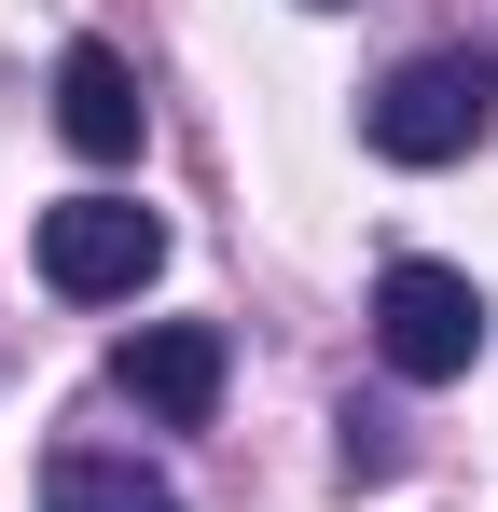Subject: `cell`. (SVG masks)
I'll list each match as a JSON object with an SVG mask.
<instances>
[{
  "label": "cell",
  "mask_w": 498,
  "mask_h": 512,
  "mask_svg": "<svg viewBox=\"0 0 498 512\" xmlns=\"http://www.w3.org/2000/svg\"><path fill=\"white\" fill-rule=\"evenodd\" d=\"M360 125H374L388 167H457V153H485V125H498V70L471 42H429V56H402V70L374 84Z\"/></svg>",
  "instance_id": "obj_1"
},
{
  "label": "cell",
  "mask_w": 498,
  "mask_h": 512,
  "mask_svg": "<svg viewBox=\"0 0 498 512\" xmlns=\"http://www.w3.org/2000/svg\"><path fill=\"white\" fill-rule=\"evenodd\" d=\"M374 360H388L402 388H457V374L485 360V291H471L457 263H388V277H374Z\"/></svg>",
  "instance_id": "obj_2"
},
{
  "label": "cell",
  "mask_w": 498,
  "mask_h": 512,
  "mask_svg": "<svg viewBox=\"0 0 498 512\" xmlns=\"http://www.w3.org/2000/svg\"><path fill=\"white\" fill-rule=\"evenodd\" d=\"M153 263H166V222L125 208V194H70V208H42V277H56L70 305H139Z\"/></svg>",
  "instance_id": "obj_3"
},
{
  "label": "cell",
  "mask_w": 498,
  "mask_h": 512,
  "mask_svg": "<svg viewBox=\"0 0 498 512\" xmlns=\"http://www.w3.org/2000/svg\"><path fill=\"white\" fill-rule=\"evenodd\" d=\"M125 402L139 416H166V429H208L222 416V319H153V333H125Z\"/></svg>",
  "instance_id": "obj_4"
},
{
  "label": "cell",
  "mask_w": 498,
  "mask_h": 512,
  "mask_svg": "<svg viewBox=\"0 0 498 512\" xmlns=\"http://www.w3.org/2000/svg\"><path fill=\"white\" fill-rule=\"evenodd\" d=\"M56 139H70L83 167H125V153H139V70H125L111 42H70V56H56Z\"/></svg>",
  "instance_id": "obj_5"
},
{
  "label": "cell",
  "mask_w": 498,
  "mask_h": 512,
  "mask_svg": "<svg viewBox=\"0 0 498 512\" xmlns=\"http://www.w3.org/2000/svg\"><path fill=\"white\" fill-rule=\"evenodd\" d=\"M42 512H180L153 457H125V443H70L56 471H42Z\"/></svg>",
  "instance_id": "obj_6"
}]
</instances>
